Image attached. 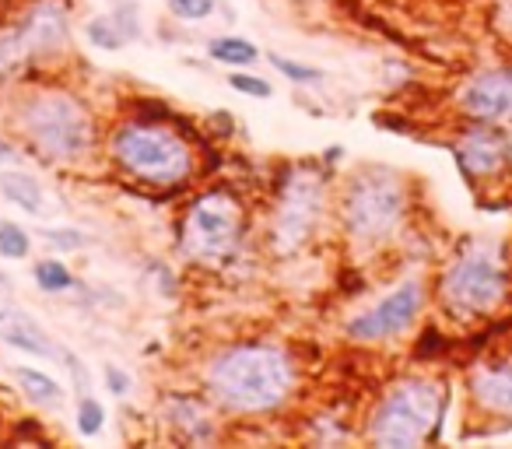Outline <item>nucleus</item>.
Returning <instances> with one entry per match:
<instances>
[{"label": "nucleus", "mask_w": 512, "mask_h": 449, "mask_svg": "<svg viewBox=\"0 0 512 449\" xmlns=\"http://www.w3.org/2000/svg\"><path fill=\"white\" fill-rule=\"evenodd\" d=\"M36 236L50 243L53 253H78L88 246V236L74 225H43V229H36Z\"/></svg>", "instance_id": "obj_25"}, {"label": "nucleus", "mask_w": 512, "mask_h": 449, "mask_svg": "<svg viewBox=\"0 0 512 449\" xmlns=\"http://www.w3.org/2000/svg\"><path fill=\"white\" fill-rule=\"evenodd\" d=\"M4 130L18 141L25 155L50 169L78 172L102 158V123L78 85L60 74L8 88L4 102Z\"/></svg>", "instance_id": "obj_1"}, {"label": "nucleus", "mask_w": 512, "mask_h": 449, "mask_svg": "<svg viewBox=\"0 0 512 449\" xmlns=\"http://www.w3.org/2000/svg\"><path fill=\"white\" fill-rule=\"evenodd\" d=\"M106 407L95 393H85V397H74V428H78L81 439H99L102 428H106Z\"/></svg>", "instance_id": "obj_21"}, {"label": "nucleus", "mask_w": 512, "mask_h": 449, "mask_svg": "<svg viewBox=\"0 0 512 449\" xmlns=\"http://www.w3.org/2000/svg\"><path fill=\"white\" fill-rule=\"evenodd\" d=\"M11 383L32 411H64L67 386L39 365H11Z\"/></svg>", "instance_id": "obj_16"}, {"label": "nucleus", "mask_w": 512, "mask_h": 449, "mask_svg": "<svg viewBox=\"0 0 512 449\" xmlns=\"http://www.w3.org/2000/svg\"><path fill=\"white\" fill-rule=\"evenodd\" d=\"M264 60L274 67V71L281 74V78L288 81V85H299V88H313V85H320L327 74L320 71V67H313V64H302V60H295V57H285V53H264Z\"/></svg>", "instance_id": "obj_22"}, {"label": "nucleus", "mask_w": 512, "mask_h": 449, "mask_svg": "<svg viewBox=\"0 0 512 449\" xmlns=\"http://www.w3.org/2000/svg\"><path fill=\"white\" fill-rule=\"evenodd\" d=\"M453 116L512 127V60L484 64L453 88Z\"/></svg>", "instance_id": "obj_14"}, {"label": "nucleus", "mask_w": 512, "mask_h": 449, "mask_svg": "<svg viewBox=\"0 0 512 449\" xmlns=\"http://www.w3.org/2000/svg\"><path fill=\"white\" fill-rule=\"evenodd\" d=\"M155 425L179 446H214L225 439V418L200 386H172L158 393Z\"/></svg>", "instance_id": "obj_13"}, {"label": "nucleus", "mask_w": 512, "mask_h": 449, "mask_svg": "<svg viewBox=\"0 0 512 449\" xmlns=\"http://www.w3.org/2000/svg\"><path fill=\"white\" fill-rule=\"evenodd\" d=\"M414 179L397 165L365 162L334 183V232L355 260L390 253L411 229Z\"/></svg>", "instance_id": "obj_4"}, {"label": "nucleus", "mask_w": 512, "mask_h": 449, "mask_svg": "<svg viewBox=\"0 0 512 449\" xmlns=\"http://www.w3.org/2000/svg\"><path fill=\"white\" fill-rule=\"evenodd\" d=\"M288 4H295V8H313V4H323V0H288Z\"/></svg>", "instance_id": "obj_35"}, {"label": "nucleus", "mask_w": 512, "mask_h": 449, "mask_svg": "<svg viewBox=\"0 0 512 449\" xmlns=\"http://www.w3.org/2000/svg\"><path fill=\"white\" fill-rule=\"evenodd\" d=\"M11 4H15V0H0V15H4V11H8Z\"/></svg>", "instance_id": "obj_36"}, {"label": "nucleus", "mask_w": 512, "mask_h": 449, "mask_svg": "<svg viewBox=\"0 0 512 449\" xmlns=\"http://www.w3.org/2000/svg\"><path fill=\"white\" fill-rule=\"evenodd\" d=\"M249 239V204L242 190L228 179L204 183L186 197L179 207L176 229H172V246L179 260L190 267H214L232 264Z\"/></svg>", "instance_id": "obj_8"}, {"label": "nucleus", "mask_w": 512, "mask_h": 449, "mask_svg": "<svg viewBox=\"0 0 512 449\" xmlns=\"http://www.w3.org/2000/svg\"><path fill=\"white\" fill-rule=\"evenodd\" d=\"M81 36H85V43L99 53H116L127 46V39H123L120 29H116L113 15H92L85 25H81Z\"/></svg>", "instance_id": "obj_20"}, {"label": "nucleus", "mask_w": 512, "mask_h": 449, "mask_svg": "<svg viewBox=\"0 0 512 449\" xmlns=\"http://www.w3.org/2000/svg\"><path fill=\"white\" fill-rule=\"evenodd\" d=\"M334 183L337 169L323 158L316 162H285L274 172L267 193L264 253L278 264L299 260L334 232Z\"/></svg>", "instance_id": "obj_5"}, {"label": "nucleus", "mask_w": 512, "mask_h": 449, "mask_svg": "<svg viewBox=\"0 0 512 449\" xmlns=\"http://www.w3.org/2000/svg\"><path fill=\"white\" fill-rule=\"evenodd\" d=\"M60 365H64V372L71 376V393H74V397H85V393H92V372H88V365L81 362V355H74L67 344H60Z\"/></svg>", "instance_id": "obj_27"}, {"label": "nucleus", "mask_w": 512, "mask_h": 449, "mask_svg": "<svg viewBox=\"0 0 512 449\" xmlns=\"http://www.w3.org/2000/svg\"><path fill=\"white\" fill-rule=\"evenodd\" d=\"M428 309H432V285H428V278L407 274L390 292L372 299L369 306L355 309L344 320V341L355 344V348H390V344L407 341V334L421 327Z\"/></svg>", "instance_id": "obj_10"}, {"label": "nucleus", "mask_w": 512, "mask_h": 449, "mask_svg": "<svg viewBox=\"0 0 512 449\" xmlns=\"http://www.w3.org/2000/svg\"><path fill=\"white\" fill-rule=\"evenodd\" d=\"M32 236L25 225L11 218H0V260H29Z\"/></svg>", "instance_id": "obj_24"}, {"label": "nucleus", "mask_w": 512, "mask_h": 449, "mask_svg": "<svg viewBox=\"0 0 512 449\" xmlns=\"http://www.w3.org/2000/svg\"><path fill=\"white\" fill-rule=\"evenodd\" d=\"M449 379L435 372H397L358 414V442L376 449H418L446 428Z\"/></svg>", "instance_id": "obj_7"}, {"label": "nucleus", "mask_w": 512, "mask_h": 449, "mask_svg": "<svg viewBox=\"0 0 512 449\" xmlns=\"http://www.w3.org/2000/svg\"><path fill=\"white\" fill-rule=\"evenodd\" d=\"M32 285L43 295H71L74 288H81V281H78V274L67 267V260L43 257L32 264Z\"/></svg>", "instance_id": "obj_19"}, {"label": "nucleus", "mask_w": 512, "mask_h": 449, "mask_svg": "<svg viewBox=\"0 0 512 449\" xmlns=\"http://www.w3.org/2000/svg\"><path fill=\"white\" fill-rule=\"evenodd\" d=\"M109 15H113L120 36L127 39V46L141 39V8H137V0H120V4H116Z\"/></svg>", "instance_id": "obj_28"}, {"label": "nucleus", "mask_w": 512, "mask_h": 449, "mask_svg": "<svg viewBox=\"0 0 512 449\" xmlns=\"http://www.w3.org/2000/svg\"><path fill=\"white\" fill-rule=\"evenodd\" d=\"M11 292H15V285H11V278H8V274H0V295L8 299Z\"/></svg>", "instance_id": "obj_34"}, {"label": "nucleus", "mask_w": 512, "mask_h": 449, "mask_svg": "<svg viewBox=\"0 0 512 449\" xmlns=\"http://www.w3.org/2000/svg\"><path fill=\"white\" fill-rule=\"evenodd\" d=\"M102 162L116 179L148 193H183L200 176L197 137L179 116L155 120L123 109L102 130Z\"/></svg>", "instance_id": "obj_3"}, {"label": "nucleus", "mask_w": 512, "mask_h": 449, "mask_svg": "<svg viewBox=\"0 0 512 449\" xmlns=\"http://www.w3.org/2000/svg\"><path fill=\"white\" fill-rule=\"evenodd\" d=\"M449 155L460 169L463 183L477 197H495L512 179V127L502 123L453 120Z\"/></svg>", "instance_id": "obj_11"}, {"label": "nucleus", "mask_w": 512, "mask_h": 449, "mask_svg": "<svg viewBox=\"0 0 512 449\" xmlns=\"http://www.w3.org/2000/svg\"><path fill=\"white\" fill-rule=\"evenodd\" d=\"M463 407L481 428H512V348L484 351L463 369Z\"/></svg>", "instance_id": "obj_12"}, {"label": "nucleus", "mask_w": 512, "mask_h": 449, "mask_svg": "<svg viewBox=\"0 0 512 449\" xmlns=\"http://www.w3.org/2000/svg\"><path fill=\"white\" fill-rule=\"evenodd\" d=\"M102 386H106L109 397L123 400L134 390V379H130V372L123 369V365H102Z\"/></svg>", "instance_id": "obj_29"}, {"label": "nucleus", "mask_w": 512, "mask_h": 449, "mask_svg": "<svg viewBox=\"0 0 512 449\" xmlns=\"http://www.w3.org/2000/svg\"><path fill=\"white\" fill-rule=\"evenodd\" d=\"M204 53L214 67H225V71H242V67H256L260 60H264V50H260L253 39L235 36V32L207 39Z\"/></svg>", "instance_id": "obj_18"}, {"label": "nucleus", "mask_w": 512, "mask_h": 449, "mask_svg": "<svg viewBox=\"0 0 512 449\" xmlns=\"http://www.w3.org/2000/svg\"><path fill=\"white\" fill-rule=\"evenodd\" d=\"M0 197L25 214H43L46 207V190L39 183V176H32L29 169H18V165L0 169Z\"/></svg>", "instance_id": "obj_17"}, {"label": "nucleus", "mask_w": 512, "mask_h": 449, "mask_svg": "<svg viewBox=\"0 0 512 449\" xmlns=\"http://www.w3.org/2000/svg\"><path fill=\"white\" fill-rule=\"evenodd\" d=\"M207 127H211V134L218 137V141H232L235 137V116H232V109H211L207 113Z\"/></svg>", "instance_id": "obj_31"}, {"label": "nucleus", "mask_w": 512, "mask_h": 449, "mask_svg": "<svg viewBox=\"0 0 512 449\" xmlns=\"http://www.w3.org/2000/svg\"><path fill=\"white\" fill-rule=\"evenodd\" d=\"M432 309L456 330H474L502 316L512 299V264L505 243L488 236L463 239L428 278Z\"/></svg>", "instance_id": "obj_6"}, {"label": "nucleus", "mask_w": 512, "mask_h": 449, "mask_svg": "<svg viewBox=\"0 0 512 449\" xmlns=\"http://www.w3.org/2000/svg\"><path fill=\"white\" fill-rule=\"evenodd\" d=\"M148 271L155 274V285H158V292L165 295V299H172V295L179 292V278H176V271H172V264H165V260H148Z\"/></svg>", "instance_id": "obj_30"}, {"label": "nucleus", "mask_w": 512, "mask_h": 449, "mask_svg": "<svg viewBox=\"0 0 512 449\" xmlns=\"http://www.w3.org/2000/svg\"><path fill=\"white\" fill-rule=\"evenodd\" d=\"M323 162H327L330 169H337V162H344V148H327L323 151Z\"/></svg>", "instance_id": "obj_33"}, {"label": "nucleus", "mask_w": 512, "mask_h": 449, "mask_svg": "<svg viewBox=\"0 0 512 449\" xmlns=\"http://www.w3.org/2000/svg\"><path fill=\"white\" fill-rule=\"evenodd\" d=\"M18 158H22V148H18L15 137L4 130V134H0V169H4V165H15Z\"/></svg>", "instance_id": "obj_32"}, {"label": "nucleus", "mask_w": 512, "mask_h": 449, "mask_svg": "<svg viewBox=\"0 0 512 449\" xmlns=\"http://www.w3.org/2000/svg\"><path fill=\"white\" fill-rule=\"evenodd\" d=\"M165 8L176 22H207L221 8V0H165Z\"/></svg>", "instance_id": "obj_26"}, {"label": "nucleus", "mask_w": 512, "mask_h": 449, "mask_svg": "<svg viewBox=\"0 0 512 449\" xmlns=\"http://www.w3.org/2000/svg\"><path fill=\"white\" fill-rule=\"evenodd\" d=\"M197 386L225 421H267L302 397V362L285 341L235 337L200 358Z\"/></svg>", "instance_id": "obj_2"}, {"label": "nucleus", "mask_w": 512, "mask_h": 449, "mask_svg": "<svg viewBox=\"0 0 512 449\" xmlns=\"http://www.w3.org/2000/svg\"><path fill=\"white\" fill-rule=\"evenodd\" d=\"M0 341L15 348L18 355L39 358V362H60V344L50 337V330L18 306H0Z\"/></svg>", "instance_id": "obj_15"}, {"label": "nucleus", "mask_w": 512, "mask_h": 449, "mask_svg": "<svg viewBox=\"0 0 512 449\" xmlns=\"http://www.w3.org/2000/svg\"><path fill=\"white\" fill-rule=\"evenodd\" d=\"M0 22L15 36L32 81L60 74L74 60V0H15Z\"/></svg>", "instance_id": "obj_9"}, {"label": "nucleus", "mask_w": 512, "mask_h": 449, "mask_svg": "<svg viewBox=\"0 0 512 449\" xmlns=\"http://www.w3.org/2000/svg\"><path fill=\"white\" fill-rule=\"evenodd\" d=\"M225 81L232 92L246 95V99H274V81L264 78V74H256L253 67H242V71H225Z\"/></svg>", "instance_id": "obj_23"}]
</instances>
